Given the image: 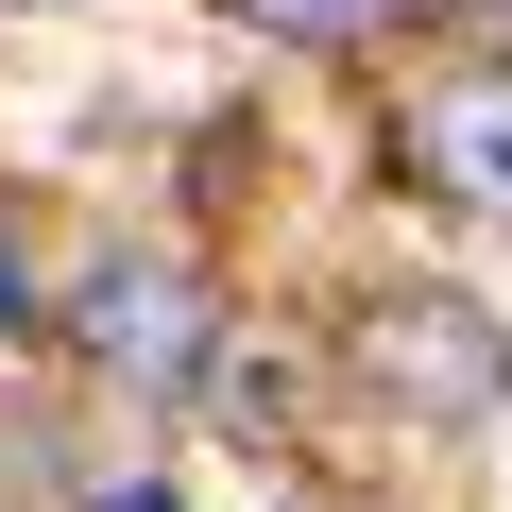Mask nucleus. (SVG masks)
I'll return each instance as SVG.
<instances>
[{
    "label": "nucleus",
    "instance_id": "20e7f679",
    "mask_svg": "<svg viewBox=\"0 0 512 512\" xmlns=\"http://www.w3.org/2000/svg\"><path fill=\"white\" fill-rule=\"evenodd\" d=\"M239 18H256V35H308V52H325V35H376V18H410V0H239Z\"/></svg>",
    "mask_w": 512,
    "mask_h": 512
},
{
    "label": "nucleus",
    "instance_id": "39448f33",
    "mask_svg": "<svg viewBox=\"0 0 512 512\" xmlns=\"http://www.w3.org/2000/svg\"><path fill=\"white\" fill-rule=\"evenodd\" d=\"M86 512H171V495H154V478H103V495H86Z\"/></svg>",
    "mask_w": 512,
    "mask_h": 512
},
{
    "label": "nucleus",
    "instance_id": "0eeeda50",
    "mask_svg": "<svg viewBox=\"0 0 512 512\" xmlns=\"http://www.w3.org/2000/svg\"><path fill=\"white\" fill-rule=\"evenodd\" d=\"M461 35H512V0H461Z\"/></svg>",
    "mask_w": 512,
    "mask_h": 512
},
{
    "label": "nucleus",
    "instance_id": "7ed1b4c3",
    "mask_svg": "<svg viewBox=\"0 0 512 512\" xmlns=\"http://www.w3.org/2000/svg\"><path fill=\"white\" fill-rule=\"evenodd\" d=\"M393 171H427L461 222H512V69H444L393 120Z\"/></svg>",
    "mask_w": 512,
    "mask_h": 512
},
{
    "label": "nucleus",
    "instance_id": "423d86ee",
    "mask_svg": "<svg viewBox=\"0 0 512 512\" xmlns=\"http://www.w3.org/2000/svg\"><path fill=\"white\" fill-rule=\"evenodd\" d=\"M18 308H35V274H18V239H0V325H18Z\"/></svg>",
    "mask_w": 512,
    "mask_h": 512
},
{
    "label": "nucleus",
    "instance_id": "f257e3e1",
    "mask_svg": "<svg viewBox=\"0 0 512 512\" xmlns=\"http://www.w3.org/2000/svg\"><path fill=\"white\" fill-rule=\"evenodd\" d=\"M359 376H376L393 410H427V427H478V410L512 393V359H495V325H478L461 291H376V308H359Z\"/></svg>",
    "mask_w": 512,
    "mask_h": 512
},
{
    "label": "nucleus",
    "instance_id": "f03ea898",
    "mask_svg": "<svg viewBox=\"0 0 512 512\" xmlns=\"http://www.w3.org/2000/svg\"><path fill=\"white\" fill-rule=\"evenodd\" d=\"M69 342H86L103 376L171 393V376L205 359V291H188V256H103V274H86V308H69Z\"/></svg>",
    "mask_w": 512,
    "mask_h": 512
}]
</instances>
